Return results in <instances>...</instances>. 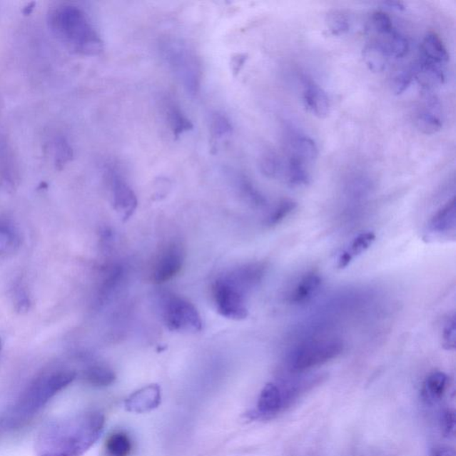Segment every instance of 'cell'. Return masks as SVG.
Instances as JSON below:
<instances>
[{
    "mask_svg": "<svg viewBox=\"0 0 456 456\" xmlns=\"http://www.w3.org/2000/svg\"><path fill=\"white\" fill-rule=\"evenodd\" d=\"M106 419L89 411L57 419L42 427L35 442L37 456H82L101 437Z\"/></svg>",
    "mask_w": 456,
    "mask_h": 456,
    "instance_id": "6da1fadb",
    "label": "cell"
},
{
    "mask_svg": "<svg viewBox=\"0 0 456 456\" xmlns=\"http://www.w3.org/2000/svg\"><path fill=\"white\" fill-rule=\"evenodd\" d=\"M49 24L52 34L71 51L84 56L103 51L101 38L80 7L68 4L57 6L50 11Z\"/></svg>",
    "mask_w": 456,
    "mask_h": 456,
    "instance_id": "7a4b0ae2",
    "label": "cell"
},
{
    "mask_svg": "<svg viewBox=\"0 0 456 456\" xmlns=\"http://www.w3.org/2000/svg\"><path fill=\"white\" fill-rule=\"evenodd\" d=\"M71 370H57L38 377L21 394L12 412V422H24L37 415L53 397L76 379Z\"/></svg>",
    "mask_w": 456,
    "mask_h": 456,
    "instance_id": "3957f363",
    "label": "cell"
},
{
    "mask_svg": "<svg viewBox=\"0 0 456 456\" xmlns=\"http://www.w3.org/2000/svg\"><path fill=\"white\" fill-rule=\"evenodd\" d=\"M161 53L186 92L192 96L196 95L202 82V67L196 54L186 43L177 39H167L161 42Z\"/></svg>",
    "mask_w": 456,
    "mask_h": 456,
    "instance_id": "277c9868",
    "label": "cell"
},
{
    "mask_svg": "<svg viewBox=\"0 0 456 456\" xmlns=\"http://www.w3.org/2000/svg\"><path fill=\"white\" fill-rule=\"evenodd\" d=\"M343 343L340 339L324 338L308 340L298 345L286 358L287 369L293 373L324 365L342 354Z\"/></svg>",
    "mask_w": 456,
    "mask_h": 456,
    "instance_id": "5b68a950",
    "label": "cell"
},
{
    "mask_svg": "<svg viewBox=\"0 0 456 456\" xmlns=\"http://www.w3.org/2000/svg\"><path fill=\"white\" fill-rule=\"evenodd\" d=\"M161 315L171 332L202 331L203 320L195 305L176 294H168L161 304Z\"/></svg>",
    "mask_w": 456,
    "mask_h": 456,
    "instance_id": "8992f818",
    "label": "cell"
},
{
    "mask_svg": "<svg viewBox=\"0 0 456 456\" xmlns=\"http://www.w3.org/2000/svg\"><path fill=\"white\" fill-rule=\"evenodd\" d=\"M213 296L218 314L231 320L240 321L248 318L246 293L224 275L214 282Z\"/></svg>",
    "mask_w": 456,
    "mask_h": 456,
    "instance_id": "52a82bcc",
    "label": "cell"
},
{
    "mask_svg": "<svg viewBox=\"0 0 456 456\" xmlns=\"http://www.w3.org/2000/svg\"><path fill=\"white\" fill-rule=\"evenodd\" d=\"M185 261V251L181 244L171 243L164 248L154 262L152 279L153 283H164L174 278L181 272Z\"/></svg>",
    "mask_w": 456,
    "mask_h": 456,
    "instance_id": "ba28073f",
    "label": "cell"
},
{
    "mask_svg": "<svg viewBox=\"0 0 456 456\" xmlns=\"http://www.w3.org/2000/svg\"><path fill=\"white\" fill-rule=\"evenodd\" d=\"M456 204L455 197L437 211L429 221L425 233L427 242L455 238Z\"/></svg>",
    "mask_w": 456,
    "mask_h": 456,
    "instance_id": "9c48e42d",
    "label": "cell"
},
{
    "mask_svg": "<svg viewBox=\"0 0 456 456\" xmlns=\"http://www.w3.org/2000/svg\"><path fill=\"white\" fill-rule=\"evenodd\" d=\"M420 131L426 135H434L443 127L442 106L440 99L432 91H425L422 106L416 118Z\"/></svg>",
    "mask_w": 456,
    "mask_h": 456,
    "instance_id": "30bf717a",
    "label": "cell"
},
{
    "mask_svg": "<svg viewBox=\"0 0 456 456\" xmlns=\"http://www.w3.org/2000/svg\"><path fill=\"white\" fill-rule=\"evenodd\" d=\"M113 207L123 221H128L134 214L138 207V198L133 189L123 178L114 171L111 176Z\"/></svg>",
    "mask_w": 456,
    "mask_h": 456,
    "instance_id": "8fae6325",
    "label": "cell"
},
{
    "mask_svg": "<svg viewBox=\"0 0 456 456\" xmlns=\"http://www.w3.org/2000/svg\"><path fill=\"white\" fill-rule=\"evenodd\" d=\"M161 389L158 384H150L141 387L126 398V410L134 414H146L160 407Z\"/></svg>",
    "mask_w": 456,
    "mask_h": 456,
    "instance_id": "7c38bea8",
    "label": "cell"
},
{
    "mask_svg": "<svg viewBox=\"0 0 456 456\" xmlns=\"http://www.w3.org/2000/svg\"><path fill=\"white\" fill-rule=\"evenodd\" d=\"M285 408V400L278 384L268 382L261 390L253 415L258 418H271Z\"/></svg>",
    "mask_w": 456,
    "mask_h": 456,
    "instance_id": "4fadbf2b",
    "label": "cell"
},
{
    "mask_svg": "<svg viewBox=\"0 0 456 456\" xmlns=\"http://www.w3.org/2000/svg\"><path fill=\"white\" fill-rule=\"evenodd\" d=\"M265 271H267V265L262 262H254V263L240 265L226 275L247 294L250 290L260 285Z\"/></svg>",
    "mask_w": 456,
    "mask_h": 456,
    "instance_id": "5bb4252c",
    "label": "cell"
},
{
    "mask_svg": "<svg viewBox=\"0 0 456 456\" xmlns=\"http://www.w3.org/2000/svg\"><path fill=\"white\" fill-rule=\"evenodd\" d=\"M303 102L306 108L319 118L328 116L330 101L328 96L315 81L304 78Z\"/></svg>",
    "mask_w": 456,
    "mask_h": 456,
    "instance_id": "9a60e30c",
    "label": "cell"
},
{
    "mask_svg": "<svg viewBox=\"0 0 456 456\" xmlns=\"http://www.w3.org/2000/svg\"><path fill=\"white\" fill-rule=\"evenodd\" d=\"M17 184L16 160L6 138L0 135V188L11 192L16 189Z\"/></svg>",
    "mask_w": 456,
    "mask_h": 456,
    "instance_id": "2e32d148",
    "label": "cell"
},
{
    "mask_svg": "<svg viewBox=\"0 0 456 456\" xmlns=\"http://www.w3.org/2000/svg\"><path fill=\"white\" fill-rule=\"evenodd\" d=\"M322 278L317 272H308L290 290L288 300L294 305H301L313 299L320 290Z\"/></svg>",
    "mask_w": 456,
    "mask_h": 456,
    "instance_id": "e0dca14e",
    "label": "cell"
},
{
    "mask_svg": "<svg viewBox=\"0 0 456 456\" xmlns=\"http://www.w3.org/2000/svg\"><path fill=\"white\" fill-rule=\"evenodd\" d=\"M415 78L425 91H432V88L444 83L446 75H445L442 64L422 56L419 62L415 64Z\"/></svg>",
    "mask_w": 456,
    "mask_h": 456,
    "instance_id": "ac0fdd59",
    "label": "cell"
},
{
    "mask_svg": "<svg viewBox=\"0 0 456 456\" xmlns=\"http://www.w3.org/2000/svg\"><path fill=\"white\" fill-rule=\"evenodd\" d=\"M318 156V148L314 140L306 135H296L290 140L289 158L305 165L312 164Z\"/></svg>",
    "mask_w": 456,
    "mask_h": 456,
    "instance_id": "d6986e66",
    "label": "cell"
},
{
    "mask_svg": "<svg viewBox=\"0 0 456 456\" xmlns=\"http://www.w3.org/2000/svg\"><path fill=\"white\" fill-rule=\"evenodd\" d=\"M375 239V233L365 232L359 233L352 240L350 245L347 249H345L342 253H340L338 260H337V267L340 269L348 267L355 258L364 253L365 250H368L371 247Z\"/></svg>",
    "mask_w": 456,
    "mask_h": 456,
    "instance_id": "ffe728a7",
    "label": "cell"
},
{
    "mask_svg": "<svg viewBox=\"0 0 456 456\" xmlns=\"http://www.w3.org/2000/svg\"><path fill=\"white\" fill-rule=\"evenodd\" d=\"M448 386V377L443 372H434L427 376L422 387V397L427 404H436L442 400Z\"/></svg>",
    "mask_w": 456,
    "mask_h": 456,
    "instance_id": "44dd1931",
    "label": "cell"
},
{
    "mask_svg": "<svg viewBox=\"0 0 456 456\" xmlns=\"http://www.w3.org/2000/svg\"><path fill=\"white\" fill-rule=\"evenodd\" d=\"M422 56L433 62L442 64L450 61V54L441 39L434 32H429L423 39Z\"/></svg>",
    "mask_w": 456,
    "mask_h": 456,
    "instance_id": "7402d4cb",
    "label": "cell"
},
{
    "mask_svg": "<svg viewBox=\"0 0 456 456\" xmlns=\"http://www.w3.org/2000/svg\"><path fill=\"white\" fill-rule=\"evenodd\" d=\"M82 378L93 387H105L112 385L116 375L110 366L103 364H93L82 372Z\"/></svg>",
    "mask_w": 456,
    "mask_h": 456,
    "instance_id": "603a6c76",
    "label": "cell"
},
{
    "mask_svg": "<svg viewBox=\"0 0 456 456\" xmlns=\"http://www.w3.org/2000/svg\"><path fill=\"white\" fill-rule=\"evenodd\" d=\"M389 54L380 42H372L363 50V59L366 66L373 73H380L385 70Z\"/></svg>",
    "mask_w": 456,
    "mask_h": 456,
    "instance_id": "cb8c5ba5",
    "label": "cell"
},
{
    "mask_svg": "<svg viewBox=\"0 0 456 456\" xmlns=\"http://www.w3.org/2000/svg\"><path fill=\"white\" fill-rule=\"evenodd\" d=\"M20 244L21 237L16 227L9 221L0 220V256L16 253Z\"/></svg>",
    "mask_w": 456,
    "mask_h": 456,
    "instance_id": "d4e9b609",
    "label": "cell"
},
{
    "mask_svg": "<svg viewBox=\"0 0 456 456\" xmlns=\"http://www.w3.org/2000/svg\"><path fill=\"white\" fill-rule=\"evenodd\" d=\"M132 452L131 437L124 432L111 434L106 443L107 456H129Z\"/></svg>",
    "mask_w": 456,
    "mask_h": 456,
    "instance_id": "484cf974",
    "label": "cell"
},
{
    "mask_svg": "<svg viewBox=\"0 0 456 456\" xmlns=\"http://www.w3.org/2000/svg\"><path fill=\"white\" fill-rule=\"evenodd\" d=\"M286 178L290 186L298 188V186L310 184V173L308 170L307 165L289 158L286 168Z\"/></svg>",
    "mask_w": 456,
    "mask_h": 456,
    "instance_id": "4316f807",
    "label": "cell"
},
{
    "mask_svg": "<svg viewBox=\"0 0 456 456\" xmlns=\"http://www.w3.org/2000/svg\"><path fill=\"white\" fill-rule=\"evenodd\" d=\"M168 121L172 132L176 138L191 131L193 128L191 121L189 120L181 109L176 105H171L168 109Z\"/></svg>",
    "mask_w": 456,
    "mask_h": 456,
    "instance_id": "83f0119b",
    "label": "cell"
},
{
    "mask_svg": "<svg viewBox=\"0 0 456 456\" xmlns=\"http://www.w3.org/2000/svg\"><path fill=\"white\" fill-rule=\"evenodd\" d=\"M386 49L390 56L395 59H402L407 55L409 50V43L407 39L402 35L400 32L395 30L392 34L386 37L385 41L380 42Z\"/></svg>",
    "mask_w": 456,
    "mask_h": 456,
    "instance_id": "f1b7e54d",
    "label": "cell"
},
{
    "mask_svg": "<svg viewBox=\"0 0 456 456\" xmlns=\"http://www.w3.org/2000/svg\"><path fill=\"white\" fill-rule=\"evenodd\" d=\"M297 208V203L292 199H283L273 208V210L265 218V224L268 227H275V226L281 223L286 217Z\"/></svg>",
    "mask_w": 456,
    "mask_h": 456,
    "instance_id": "f546056e",
    "label": "cell"
},
{
    "mask_svg": "<svg viewBox=\"0 0 456 456\" xmlns=\"http://www.w3.org/2000/svg\"><path fill=\"white\" fill-rule=\"evenodd\" d=\"M237 184H238L240 192L242 193L244 198L253 206L264 207L267 206V200L246 177L244 176L237 177Z\"/></svg>",
    "mask_w": 456,
    "mask_h": 456,
    "instance_id": "4dcf8cb0",
    "label": "cell"
},
{
    "mask_svg": "<svg viewBox=\"0 0 456 456\" xmlns=\"http://www.w3.org/2000/svg\"><path fill=\"white\" fill-rule=\"evenodd\" d=\"M260 167L262 173L265 177L275 178L282 173V163L279 156L274 151L268 150L262 154L260 160Z\"/></svg>",
    "mask_w": 456,
    "mask_h": 456,
    "instance_id": "1f68e13d",
    "label": "cell"
},
{
    "mask_svg": "<svg viewBox=\"0 0 456 456\" xmlns=\"http://www.w3.org/2000/svg\"><path fill=\"white\" fill-rule=\"evenodd\" d=\"M326 24L333 35H342L350 30L348 17L338 10L332 11L328 14Z\"/></svg>",
    "mask_w": 456,
    "mask_h": 456,
    "instance_id": "d6a6232c",
    "label": "cell"
},
{
    "mask_svg": "<svg viewBox=\"0 0 456 456\" xmlns=\"http://www.w3.org/2000/svg\"><path fill=\"white\" fill-rule=\"evenodd\" d=\"M416 67L415 66L405 68L394 77L392 81L393 92L396 95H401L410 87L415 78Z\"/></svg>",
    "mask_w": 456,
    "mask_h": 456,
    "instance_id": "836d02e7",
    "label": "cell"
},
{
    "mask_svg": "<svg viewBox=\"0 0 456 456\" xmlns=\"http://www.w3.org/2000/svg\"><path fill=\"white\" fill-rule=\"evenodd\" d=\"M54 158L57 168H63L73 158V150L66 138H56L53 143Z\"/></svg>",
    "mask_w": 456,
    "mask_h": 456,
    "instance_id": "e575fe53",
    "label": "cell"
},
{
    "mask_svg": "<svg viewBox=\"0 0 456 456\" xmlns=\"http://www.w3.org/2000/svg\"><path fill=\"white\" fill-rule=\"evenodd\" d=\"M211 133L216 138H222L231 134L233 127L231 122L223 113H215L211 118Z\"/></svg>",
    "mask_w": 456,
    "mask_h": 456,
    "instance_id": "d590c367",
    "label": "cell"
},
{
    "mask_svg": "<svg viewBox=\"0 0 456 456\" xmlns=\"http://www.w3.org/2000/svg\"><path fill=\"white\" fill-rule=\"evenodd\" d=\"M372 26L377 34L385 36V37H387L396 30L393 26L390 17L386 13L382 12V11H377V12L373 14Z\"/></svg>",
    "mask_w": 456,
    "mask_h": 456,
    "instance_id": "8d00e7d4",
    "label": "cell"
},
{
    "mask_svg": "<svg viewBox=\"0 0 456 456\" xmlns=\"http://www.w3.org/2000/svg\"><path fill=\"white\" fill-rule=\"evenodd\" d=\"M441 433L448 440L455 437L456 416L454 409H446L442 412L440 419Z\"/></svg>",
    "mask_w": 456,
    "mask_h": 456,
    "instance_id": "74e56055",
    "label": "cell"
},
{
    "mask_svg": "<svg viewBox=\"0 0 456 456\" xmlns=\"http://www.w3.org/2000/svg\"><path fill=\"white\" fill-rule=\"evenodd\" d=\"M14 308L17 313H27L31 308V300L27 290L21 285H16L14 288Z\"/></svg>",
    "mask_w": 456,
    "mask_h": 456,
    "instance_id": "f35d334b",
    "label": "cell"
},
{
    "mask_svg": "<svg viewBox=\"0 0 456 456\" xmlns=\"http://www.w3.org/2000/svg\"><path fill=\"white\" fill-rule=\"evenodd\" d=\"M443 347L447 350H455L456 346V322L455 315L447 319L443 328Z\"/></svg>",
    "mask_w": 456,
    "mask_h": 456,
    "instance_id": "ab89813d",
    "label": "cell"
},
{
    "mask_svg": "<svg viewBox=\"0 0 456 456\" xmlns=\"http://www.w3.org/2000/svg\"><path fill=\"white\" fill-rule=\"evenodd\" d=\"M246 59V55H237V56L233 59L232 63V69L233 71V73H240V69H242L243 64H245Z\"/></svg>",
    "mask_w": 456,
    "mask_h": 456,
    "instance_id": "60d3db41",
    "label": "cell"
},
{
    "mask_svg": "<svg viewBox=\"0 0 456 456\" xmlns=\"http://www.w3.org/2000/svg\"><path fill=\"white\" fill-rule=\"evenodd\" d=\"M430 456H456V455L453 448L440 447L433 450Z\"/></svg>",
    "mask_w": 456,
    "mask_h": 456,
    "instance_id": "b9f144b4",
    "label": "cell"
},
{
    "mask_svg": "<svg viewBox=\"0 0 456 456\" xmlns=\"http://www.w3.org/2000/svg\"><path fill=\"white\" fill-rule=\"evenodd\" d=\"M384 5L387 6L390 9L397 11H403L405 9L404 3L400 1H387L384 3Z\"/></svg>",
    "mask_w": 456,
    "mask_h": 456,
    "instance_id": "7bdbcfd3",
    "label": "cell"
},
{
    "mask_svg": "<svg viewBox=\"0 0 456 456\" xmlns=\"http://www.w3.org/2000/svg\"><path fill=\"white\" fill-rule=\"evenodd\" d=\"M2 350V343H1V339H0V352H1Z\"/></svg>",
    "mask_w": 456,
    "mask_h": 456,
    "instance_id": "ee69618b",
    "label": "cell"
}]
</instances>
